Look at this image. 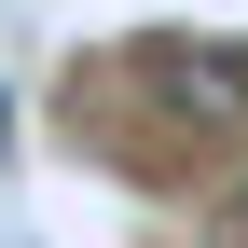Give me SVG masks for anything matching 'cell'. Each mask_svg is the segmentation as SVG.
<instances>
[{"label":"cell","mask_w":248,"mask_h":248,"mask_svg":"<svg viewBox=\"0 0 248 248\" xmlns=\"http://www.w3.org/2000/svg\"><path fill=\"white\" fill-rule=\"evenodd\" d=\"M166 83H179L193 124H234V110H248V55H234V42H166Z\"/></svg>","instance_id":"cell-1"},{"label":"cell","mask_w":248,"mask_h":248,"mask_svg":"<svg viewBox=\"0 0 248 248\" xmlns=\"http://www.w3.org/2000/svg\"><path fill=\"white\" fill-rule=\"evenodd\" d=\"M234 248H248V179H234Z\"/></svg>","instance_id":"cell-2"}]
</instances>
